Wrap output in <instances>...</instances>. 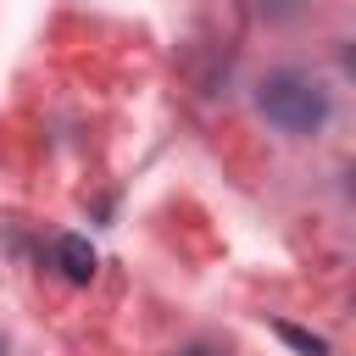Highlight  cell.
<instances>
[{
  "label": "cell",
  "mask_w": 356,
  "mask_h": 356,
  "mask_svg": "<svg viewBox=\"0 0 356 356\" xmlns=\"http://www.w3.org/2000/svg\"><path fill=\"white\" fill-rule=\"evenodd\" d=\"M56 267H61L72 284H89V278H95V250H89V239H83V234H61V239H56Z\"/></svg>",
  "instance_id": "cell-2"
},
{
  "label": "cell",
  "mask_w": 356,
  "mask_h": 356,
  "mask_svg": "<svg viewBox=\"0 0 356 356\" xmlns=\"http://www.w3.org/2000/svg\"><path fill=\"white\" fill-rule=\"evenodd\" d=\"M256 106H261V117H267L273 128H284V134H317L323 117H328V95H323V83L306 78V72H267L261 89H256Z\"/></svg>",
  "instance_id": "cell-1"
},
{
  "label": "cell",
  "mask_w": 356,
  "mask_h": 356,
  "mask_svg": "<svg viewBox=\"0 0 356 356\" xmlns=\"http://www.w3.org/2000/svg\"><path fill=\"white\" fill-rule=\"evenodd\" d=\"M178 356H222L217 345H189V350H178Z\"/></svg>",
  "instance_id": "cell-4"
},
{
  "label": "cell",
  "mask_w": 356,
  "mask_h": 356,
  "mask_svg": "<svg viewBox=\"0 0 356 356\" xmlns=\"http://www.w3.org/2000/svg\"><path fill=\"white\" fill-rule=\"evenodd\" d=\"M278 334H284V339H289L295 350H306V356H323V350H328V345H323L317 334H306V328H295V323H278Z\"/></svg>",
  "instance_id": "cell-3"
}]
</instances>
